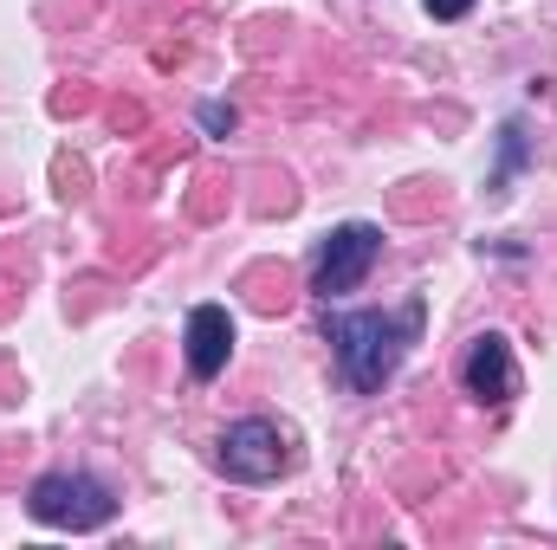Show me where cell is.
<instances>
[{
  "mask_svg": "<svg viewBox=\"0 0 557 550\" xmlns=\"http://www.w3.org/2000/svg\"><path fill=\"white\" fill-rule=\"evenodd\" d=\"M421 317H428L421 298H409L403 311H337L331 317V350L357 396H376L403 370L409 343H421Z\"/></svg>",
  "mask_w": 557,
  "mask_h": 550,
  "instance_id": "obj_1",
  "label": "cell"
},
{
  "mask_svg": "<svg viewBox=\"0 0 557 550\" xmlns=\"http://www.w3.org/2000/svg\"><path fill=\"white\" fill-rule=\"evenodd\" d=\"M26 512L52 532H98V525L117 518V499L91 473H39L33 492H26Z\"/></svg>",
  "mask_w": 557,
  "mask_h": 550,
  "instance_id": "obj_2",
  "label": "cell"
},
{
  "mask_svg": "<svg viewBox=\"0 0 557 550\" xmlns=\"http://www.w3.org/2000/svg\"><path fill=\"white\" fill-rule=\"evenodd\" d=\"M376 260H383V227L344 221V227L324 234V247H318V260H311V291H318V298H344V291H357V285L370 278Z\"/></svg>",
  "mask_w": 557,
  "mask_h": 550,
  "instance_id": "obj_3",
  "label": "cell"
},
{
  "mask_svg": "<svg viewBox=\"0 0 557 550\" xmlns=\"http://www.w3.org/2000/svg\"><path fill=\"white\" fill-rule=\"evenodd\" d=\"M221 473L240 479V486L278 479V473H285V434H278L273 421H260V414L234 421V427L221 434Z\"/></svg>",
  "mask_w": 557,
  "mask_h": 550,
  "instance_id": "obj_4",
  "label": "cell"
},
{
  "mask_svg": "<svg viewBox=\"0 0 557 550\" xmlns=\"http://www.w3.org/2000/svg\"><path fill=\"white\" fill-rule=\"evenodd\" d=\"M460 389H467L473 402H486V409H506V402L519 396V363H512V343H506L499 330H480V337L467 343V357H460Z\"/></svg>",
  "mask_w": 557,
  "mask_h": 550,
  "instance_id": "obj_5",
  "label": "cell"
},
{
  "mask_svg": "<svg viewBox=\"0 0 557 550\" xmlns=\"http://www.w3.org/2000/svg\"><path fill=\"white\" fill-rule=\"evenodd\" d=\"M234 357V317L227 304H195L188 311V376L195 383H214Z\"/></svg>",
  "mask_w": 557,
  "mask_h": 550,
  "instance_id": "obj_6",
  "label": "cell"
},
{
  "mask_svg": "<svg viewBox=\"0 0 557 550\" xmlns=\"http://www.w3.org/2000/svg\"><path fill=\"white\" fill-rule=\"evenodd\" d=\"M519 162H525V130L506 124V130H499V175H493V195H506V182H512Z\"/></svg>",
  "mask_w": 557,
  "mask_h": 550,
  "instance_id": "obj_7",
  "label": "cell"
},
{
  "mask_svg": "<svg viewBox=\"0 0 557 550\" xmlns=\"http://www.w3.org/2000/svg\"><path fill=\"white\" fill-rule=\"evenodd\" d=\"M201 130L208 137H227L234 130V104H201Z\"/></svg>",
  "mask_w": 557,
  "mask_h": 550,
  "instance_id": "obj_8",
  "label": "cell"
},
{
  "mask_svg": "<svg viewBox=\"0 0 557 550\" xmlns=\"http://www.w3.org/2000/svg\"><path fill=\"white\" fill-rule=\"evenodd\" d=\"M421 7H428L434 20H467V13H473V0H421Z\"/></svg>",
  "mask_w": 557,
  "mask_h": 550,
  "instance_id": "obj_9",
  "label": "cell"
}]
</instances>
